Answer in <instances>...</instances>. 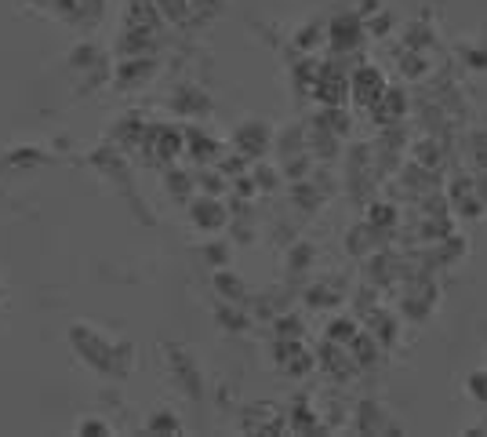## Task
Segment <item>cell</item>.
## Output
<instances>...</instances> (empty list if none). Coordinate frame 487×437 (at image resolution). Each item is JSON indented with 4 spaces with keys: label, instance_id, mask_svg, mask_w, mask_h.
Listing matches in <instances>:
<instances>
[{
    "label": "cell",
    "instance_id": "obj_1",
    "mask_svg": "<svg viewBox=\"0 0 487 437\" xmlns=\"http://www.w3.org/2000/svg\"><path fill=\"white\" fill-rule=\"evenodd\" d=\"M470 394L481 398V401H487V376L484 372H481V376H470Z\"/></svg>",
    "mask_w": 487,
    "mask_h": 437
}]
</instances>
